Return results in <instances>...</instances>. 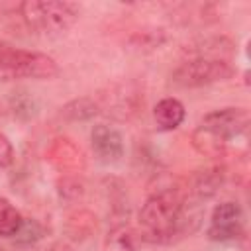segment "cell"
Instances as JSON below:
<instances>
[{"mask_svg": "<svg viewBox=\"0 0 251 251\" xmlns=\"http://www.w3.org/2000/svg\"><path fill=\"white\" fill-rule=\"evenodd\" d=\"M90 147L100 163L114 165L124 157V135L114 126L96 124L90 131Z\"/></svg>", "mask_w": 251, "mask_h": 251, "instance_id": "8", "label": "cell"}, {"mask_svg": "<svg viewBox=\"0 0 251 251\" xmlns=\"http://www.w3.org/2000/svg\"><path fill=\"white\" fill-rule=\"evenodd\" d=\"M59 73L57 61L45 53L20 49L0 41V80L20 78H53Z\"/></svg>", "mask_w": 251, "mask_h": 251, "instance_id": "3", "label": "cell"}, {"mask_svg": "<svg viewBox=\"0 0 251 251\" xmlns=\"http://www.w3.org/2000/svg\"><path fill=\"white\" fill-rule=\"evenodd\" d=\"M200 126L208 127L210 131H214L222 139L231 141V139H235L247 131L249 112H247V108H239V106L218 108V110L204 114L200 120Z\"/></svg>", "mask_w": 251, "mask_h": 251, "instance_id": "6", "label": "cell"}, {"mask_svg": "<svg viewBox=\"0 0 251 251\" xmlns=\"http://www.w3.org/2000/svg\"><path fill=\"white\" fill-rule=\"evenodd\" d=\"M184 106L180 100L173 98V96H167V98H161L155 108H153V120L157 124L159 129L163 131H173L176 129L182 122H184Z\"/></svg>", "mask_w": 251, "mask_h": 251, "instance_id": "11", "label": "cell"}, {"mask_svg": "<svg viewBox=\"0 0 251 251\" xmlns=\"http://www.w3.org/2000/svg\"><path fill=\"white\" fill-rule=\"evenodd\" d=\"M22 224L24 216L20 210L8 198H0V237H16Z\"/></svg>", "mask_w": 251, "mask_h": 251, "instance_id": "14", "label": "cell"}, {"mask_svg": "<svg viewBox=\"0 0 251 251\" xmlns=\"http://www.w3.org/2000/svg\"><path fill=\"white\" fill-rule=\"evenodd\" d=\"M0 251H6V249H2V247H0Z\"/></svg>", "mask_w": 251, "mask_h": 251, "instance_id": "21", "label": "cell"}, {"mask_svg": "<svg viewBox=\"0 0 251 251\" xmlns=\"http://www.w3.org/2000/svg\"><path fill=\"white\" fill-rule=\"evenodd\" d=\"M45 161L61 175H76L86 167V155L82 147L65 135L51 139L45 149Z\"/></svg>", "mask_w": 251, "mask_h": 251, "instance_id": "7", "label": "cell"}, {"mask_svg": "<svg viewBox=\"0 0 251 251\" xmlns=\"http://www.w3.org/2000/svg\"><path fill=\"white\" fill-rule=\"evenodd\" d=\"M233 76V67L227 59L188 57L173 73V82L182 88H202Z\"/></svg>", "mask_w": 251, "mask_h": 251, "instance_id": "4", "label": "cell"}, {"mask_svg": "<svg viewBox=\"0 0 251 251\" xmlns=\"http://www.w3.org/2000/svg\"><path fill=\"white\" fill-rule=\"evenodd\" d=\"M200 222V212L186 210V196L178 188L153 192L141 206L137 224L143 241L169 243L175 235L190 233Z\"/></svg>", "mask_w": 251, "mask_h": 251, "instance_id": "1", "label": "cell"}, {"mask_svg": "<svg viewBox=\"0 0 251 251\" xmlns=\"http://www.w3.org/2000/svg\"><path fill=\"white\" fill-rule=\"evenodd\" d=\"M98 229V218L88 208L73 210L65 220V233L73 241H84Z\"/></svg>", "mask_w": 251, "mask_h": 251, "instance_id": "10", "label": "cell"}, {"mask_svg": "<svg viewBox=\"0 0 251 251\" xmlns=\"http://www.w3.org/2000/svg\"><path fill=\"white\" fill-rule=\"evenodd\" d=\"M222 182H224V169L210 167V169L198 171L192 176V182L188 186V198H192L194 202L208 200L220 190Z\"/></svg>", "mask_w": 251, "mask_h": 251, "instance_id": "9", "label": "cell"}, {"mask_svg": "<svg viewBox=\"0 0 251 251\" xmlns=\"http://www.w3.org/2000/svg\"><path fill=\"white\" fill-rule=\"evenodd\" d=\"M137 233L127 224H116L106 239H104V251H137Z\"/></svg>", "mask_w": 251, "mask_h": 251, "instance_id": "13", "label": "cell"}, {"mask_svg": "<svg viewBox=\"0 0 251 251\" xmlns=\"http://www.w3.org/2000/svg\"><path fill=\"white\" fill-rule=\"evenodd\" d=\"M41 237H43V227H41V224L35 222V220H25V218H24V224H22L20 231L16 233V239H18L20 243H35V241L41 239Z\"/></svg>", "mask_w": 251, "mask_h": 251, "instance_id": "17", "label": "cell"}, {"mask_svg": "<svg viewBox=\"0 0 251 251\" xmlns=\"http://www.w3.org/2000/svg\"><path fill=\"white\" fill-rule=\"evenodd\" d=\"M98 114V104L92 98H75L63 106V116L73 122H82Z\"/></svg>", "mask_w": 251, "mask_h": 251, "instance_id": "15", "label": "cell"}, {"mask_svg": "<svg viewBox=\"0 0 251 251\" xmlns=\"http://www.w3.org/2000/svg\"><path fill=\"white\" fill-rule=\"evenodd\" d=\"M27 29L43 35H59L75 25L80 8L67 0H25L18 6Z\"/></svg>", "mask_w": 251, "mask_h": 251, "instance_id": "2", "label": "cell"}, {"mask_svg": "<svg viewBox=\"0 0 251 251\" xmlns=\"http://www.w3.org/2000/svg\"><path fill=\"white\" fill-rule=\"evenodd\" d=\"M12 161H14V147H12L10 139L4 133H0V169L10 167Z\"/></svg>", "mask_w": 251, "mask_h": 251, "instance_id": "19", "label": "cell"}, {"mask_svg": "<svg viewBox=\"0 0 251 251\" xmlns=\"http://www.w3.org/2000/svg\"><path fill=\"white\" fill-rule=\"evenodd\" d=\"M57 194L63 202H76L84 194V184L76 175H63L57 180Z\"/></svg>", "mask_w": 251, "mask_h": 251, "instance_id": "16", "label": "cell"}, {"mask_svg": "<svg viewBox=\"0 0 251 251\" xmlns=\"http://www.w3.org/2000/svg\"><path fill=\"white\" fill-rule=\"evenodd\" d=\"M208 237L218 243L237 241L245 235V212L239 202L226 200L214 206L210 224L206 229Z\"/></svg>", "mask_w": 251, "mask_h": 251, "instance_id": "5", "label": "cell"}, {"mask_svg": "<svg viewBox=\"0 0 251 251\" xmlns=\"http://www.w3.org/2000/svg\"><path fill=\"white\" fill-rule=\"evenodd\" d=\"M190 143L196 149V153H200L202 157H208V159L224 157L226 155V147H227L226 139H222L220 135H216L214 131H210L208 127H204L200 124H198V127L192 129Z\"/></svg>", "mask_w": 251, "mask_h": 251, "instance_id": "12", "label": "cell"}, {"mask_svg": "<svg viewBox=\"0 0 251 251\" xmlns=\"http://www.w3.org/2000/svg\"><path fill=\"white\" fill-rule=\"evenodd\" d=\"M43 251H73V247H71V245H67V243H63V241H57V243L49 245V247H47V249H43Z\"/></svg>", "mask_w": 251, "mask_h": 251, "instance_id": "20", "label": "cell"}, {"mask_svg": "<svg viewBox=\"0 0 251 251\" xmlns=\"http://www.w3.org/2000/svg\"><path fill=\"white\" fill-rule=\"evenodd\" d=\"M163 41H165V35H163L161 29L157 33L155 31H141V33H135L131 37V45L137 47V49H155Z\"/></svg>", "mask_w": 251, "mask_h": 251, "instance_id": "18", "label": "cell"}]
</instances>
